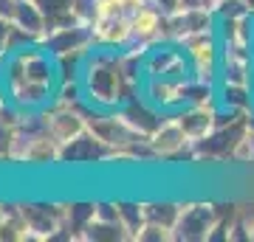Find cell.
Instances as JSON below:
<instances>
[{
	"label": "cell",
	"mask_w": 254,
	"mask_h": 242,
	"mask_svg": "<svg viewBox=\"0 0 254 242\" xmlns=\"http://www.w3.org/2000/svg\"><path fill=\"white\" fill-rule=\"evenodd\" d=\"M82 85L85 99L99 110H119L122 107V68H119V48H93L85 56L82 68Z\"/></svg>",
	"instance_id": "obj_1"
},
{
	"label": "cell",
	"mask_w": 254,
	"mask_h": 242,
	"mask_svg": "<svg viewBox=\"0 0 254 242\" xmlns=\"http://www.w3.org/2000/svg\"><path fill=\"white\" fill-rule=\"evenodd\" d=\"M220 220L218 203H184L173 234L178 242H209V234Z\"/></svg>",
	"instance_id": "obj_2"
},
{
	"label": "cell",
	"mask_w": 254,
	"mask_h": 242,
	"mask_svg": "<svg viewBox=\"0 0 254 242\" xmlns=\"http://www.w3.org/2000/svg\"><path fill=\"white\" fill-rule=\"evenodd\" d=\"M40 45H43L46 51H51L54 56H63V54H91L93 48H96L93 26H91V23H73V26L57 28V31H46Z\"/></svg>",
	"instance_id": "obj_3"
},
{
	"label": "cell",
	"mask_w": 254,
	"mask_h": 242,
	"mask_svg": "<svg viewBox=\"0 0 254 242\" xmlns=\"http://www.w3.org/2000/svg\"><path fill=\"white\" fill-rule=\"evenodd\" d=\"M150 146L155 149L158 158H170V161H175V158H187V161L192 163V138L184 133L181 121H178L173 113L164 118L161 127L150 135Z\"/></svg>",
	"instance_id": "obj_4"
},
{
	"label": "cell",
	"mask_w": 254,
	"mask_h": 242,
	"mask_svg": "<svg viewBox=\"0 0 254 242\" xmlns=\"http://www.w3.org/2000/svg\"><path fill=\"white\" fill-rule=\"evenodd\" d=\"M113 149L102 141L93 130H85L76 138L63 144L60 149V163H108Z\"/></svg>",
	"instance_id": "obj_5"
},
{
	"label": "cell",
	"mask_w": 254,
	"mask_h": 242,
	"mask_svg": "<svg viewBox=\"0 0 254 242\" xmlns=\"http://www.w3.org/2000/svg\"><path fill=\"white\" fill-rule=\"evenodd\" d=\"M119 116L125 118V121L133 127L138 135L150 138V135L161 127V121L170 116V113H164L161 107H155L153 101L147 99L144 93H138V96H133L130 101H125V104L119 107Z\"/></svg>",
	"instance_id": "obj_6"
},
{
	"label": "cell",
	"mask_w": 254,
	"mask_h": 242,
	"mask_svg": "<svg viewBox=\"0 0 254 242\" xmlns=\"http://www.w3.org/2000/svg\"><path fill=\"white\" fill-rule=\"evenodd\" d=\"M96 48H125L133 40V14H99L93 20Z\"/></svg>",
	"instance_id": "obj_7"
},
{
	"label": "cell",
	"mask_w": 254,
	"mask_h": 242,
	"mask_svg": "<svg viewBox=\"0 0 254 242\" xmlns=\"http://www.w3.org/2000/svg\"><path fill=\"white\" fill-rule=\"evenodd\" d=\"M218 26V14L215 9H181L170 17V34H173V43H181L192 34H200V31H212Z\"/></svg>",
	"instance_id": "obj_8"
},
{
	"label": "cell",
	"mask_w": 254,
	"mask_h": 242,
	"mask_svg": "<svg viewBox=\"0 0 254 242\" xmlns=\"http://www.w3.org/2000/svg\"><path fill=\"white\" fill-rule=\"evenodd\" d=\"M215 113H218V101L215 104H190V107H181L173 116L181 121L184 133L190 135L192 141H198V138H203L215 130Z\"/></svg>",
	"instance_id": "obj_9"
},
{
	"label": "cell",
	"mask_w": 254,
	"mask_h": 242,
	"mask_svg": "<svg viewBox=\"0 0 254 242\" xmlns=\"http://www.w3.org/2000/svg\"><path fill=\"white\" fill-rule=\"evenodd\" d=\"M218 104L237 113H249L254 107V85H235V82H220L218 85Z\"/></svg>",
	"instance_id": "obj_10"
},
{
	"label": "cell",
	"mask_w": 254,
	"mask_h": 242,
	"mask_svg": "<svg viewBox=\"0 0 254 242\" xmlns=\"http://www.w3.org/2000/svg\"><path fill=\"white\" fill-rule=\"evenodd\" d=\"M130 240L133 237L122 223H110V220H99V217H93L82 231V242H130Z\"/></svg>",
	"instance_id": "obj_11"
},
{
	"label": "cell",
	"mask_w": 254,
	"mask_h": 242,
	"mask_svg": "<svg viewBox=\"0 0 254 242\" xmlns=\"http://www.w3.org/2000/svg\"><path fill=\"white\" fill-rule=\"evenodd\" d=\"M11 23L20 28H26L31 34L40 37V43H43V34H46V14L43 9L37 6L34 0H17L14 3V11H11Z\"/></svg>",
	"instance_id": "obj_12"
},
{
	"label": "cell",
	"mask_w": 254,
	"mask_h": 242,
	"mask_svg": "<svg viewBox=\"0 0 254 242\" xmlns=\"http://www.w3.org/2000/svg\"><path fill=\"white\" fill-rule=\"evenodd\" d=\"M93 217H96V200H88V203H82V200L65 203V228L73 234L76 242H82V231H85V225L91 223Z\"/></svg>",
	"instance_id": "obj_13"
},
{
	"label": "cell",
	"mask_w": 254,
	"mask_h": 242,
	"mask_svg": "<svg viewBox=\"0 0 254 242\" xmlns=\"http://www.w3.org/2000/svg\"><path fill=\"white\" fill-rule=\"evenodd\" d=\"M184 203H175V200H150L144 203L147 211V223H158L164 228H175L178 217H181Z\"/></svg>",
	"instance_id": "obj_14"
},
{
	"label": "cell",
	"mask_w": 254,
	"mask_h": 242,
	"mask_svg": "<svg viewBox=\"0 0 254 242\" xmlns=\"http://www.w3.org/2000/svg\"><path fill=\"white\" fill-rule=\"evenodd\" d=\"M119 220H122V225L130 231V237L136 240L138 231L147 225L144 203H141V200H119Z\"/></svg>",
	"instance_id": "obj_15"
},
{
	"label": "cell",
	"mask_w": 254,
	"mask_h": 242,
	"mask_svg": "<svg viewBox=\"0 0 254 242\" xmlns=\"http://www.w3.org/2000/svg\"><path fill=\"white\" fill-rule=\"evenodd\" d=\"M212 9H215L218 20H237V17L252 14V9L246 6V0H218Z\"/></svg>",
	"instance_id": "obj_16"
},
{
	"label": "cell",
	"mask_w": 254,
	"mask_h": 242,
	"mask_svg": "<svg viewBox=\"0 0 254 242\" xmlns=\"http://www.w3.org/2000/svg\"><path fill=\"white\" fill-rule=\"evenodd\" d=\"M136 240L138 242H173L175 234H173V228H164V225H158V223H147L144 228L138 231Z\"/></svg>",
	"instance_id": "obj_17"
},
{
	"label": "cell",
	"mask_w": 254,
	"mask_h": 242,
	"mask_svg": "<svg viewBox=\"0 0 254 242\" xmlns=\"http://www.w3.org/2000/svg\"><path fill=\"white\" fill-rule=\"evenodd\" d=\"M73 17L79 23H91L96 20V0H73Z\"/></svg>",
	"instance_id": "obj_18"
},
{
	"label": "cell",
	"mask_w": 254,
	"mask_h": 242,
	"mask_svg": "<svg viewBox=\"0 0 254 242\" xmlns=\"http://www.w3.org/2000/svg\"><path fill=\"white\" fill-rule=\"evenodd\" d=\"M96 217L110 220V223H122L119 220V200H96Z\"/></svg>",
	"instance_id": "obj_19"
},
{
	"label": "cell",
	"mask_w": 254,
	"mask_h": 242,
	"mask_svg": "<svg viewBox=\"0 0 254 242\" xmlns=\"http://www.w3.org/2000/svg\"><path fill=\"white\" fill-rule=\"evenodd\" d=\"M150 3H153L161 14H167V17H173L175 11H181V0H150Z\"/></svg>",
	"instance_id": "obj_20"
},
{
	"label": "cell",
	"mask_w": 254,
	"mask_h": 242,
	"mask_svg": "<svg viewBox=\"0 0 254 242\" xmlns=\"http://www.w3.org/2000/svg\"><path fill=\"white\" fill-rule=\"evenodd\" d=\"M9 31H11V20L0 14V56L6 51V40H9Z\"/></svg>",
	"instance_id": "obj_21"
},
{
	"label": "cell",
	"mask_w": 254,
	"mask_h": 242,
	"mask_svg": "<svg viewBox=\"0 0 254 242\" xmlns=\"http://www.w3.org/2000/svg\"><path fill=\"white\" fill-rule=\"evenodd\" d=\"M14 3H17V0H0V14L11 20V11H14Z\"/></svg>",
	"instance_id": "obj_22"
},
{
	"label": "cell",
	"mask_w": 254,
	"mask_h": 242,
	"mask_svg": "<svg viewBox=\"0 0 254 242\" xmlns=\"http://www.w3.org/2000/svg\"><path fill=\"white\" fill-rule=\"evenodd\" d=\"M246 127H249V133H254V107L246 113Z\"/></svg>",
	"instance_id": "obj_23"
},
{
	"label": "cell",
	"mask_w": 254,
	"mask_h": 242,
	"mask_svg": "<svg viewBox=\"0 0 254 242\" xmlns=\"http://www.w3.org/2000/svg\"><path fill=\"white\" fill-rule=\"evenodd\" d=\"M249 141H252V163H254V133H249Z\"/></svg>",
	"instance_id": "obj_24"
},
{
	"label": "cell",
	"mask_w": 254,
	"mask_h": 242,
	"mask_svg": "<svg viewBox=\"0 0 254 242\" xmlns=\"http://www.w3.org/2000/svg\"><path fill=\"white\" fill-rule=\"evenodd\" d=\"M246 6H249V9H252V14H254V0H246Z\"/></svg>",
	"instance_id": "obj_25"
},
{
	"label": "cell",
	"mask_w": 254,
	"mask_h": 242,
	"mask_svg": "<svg viewBox=\"0 0 254 242\" xmlns=\"http://www.w3.org/2000/svg\"><path fill=\"white\" fill-rule=\"evenodd\" d=\"M0 73H3V56H0ZM0 79H3V76H0Z\"/></svg>",
	"instance_id": "obj_26"
},
{
	"label": "cell",
	"mask_w": 254,
	"mask_h": 242,
	"mask_svg": "<svg viewBox=\"0 0 254 242\" xmlns=\"http://www.w3.org/2000/svg\"><path fill=\"white\" fill-rule=\"evenodd\" d=\"M252 240H254V223H252Z\"/></svg>",
	"instance_id": "obj_27"
},
{
	"label": "cell",
	"mask_w": 254,
	"mask_h": 242,
	"mask_svg": "<svg viewBox=\"0 0 254 242\" xmlns=\"http://www.w3.org/2000/svg\"><path fill=\"white\" fill-rule=\"evenodd\" d=\"M212 3H218V0H212Z\"/></svg>",
	"instance_id": "obj_28"
}]
</instances>
